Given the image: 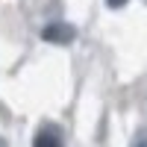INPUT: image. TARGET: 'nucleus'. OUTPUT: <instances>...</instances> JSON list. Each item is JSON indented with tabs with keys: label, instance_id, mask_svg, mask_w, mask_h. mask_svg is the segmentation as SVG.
I'll return each mask as SVG.
<instances>
[{
	"label": "nucleus",
	"instance_id": "nucleus-1",
	"mask_svg": "<svg viewBox=\"0 0 147 147\" xmlns=\"http://www.w3.org/2000/svg\"><path fill=\"white\" fill-rule=\"evenodd\" d=\"M41 35H44V41H50V44H71L77 38V30H74L71 24L59 21V24H47Z\"/></svg>",
	"mask_w": 147,
	"mask_h": 147
},
{
	"label": "nucleus",
	"instance_id": "nucleus-5",
	"mask_svg": "<svg viewBox=\"0 0 147 147\" xmlns=\"http://www.w3.org/2000/svg\"><path fill=\"white\" fill-rule=\"evenodd\" d=\"M0 147H6V141H3V138H0Z\"/></svg>",
	"mask_w": 147,
	"mask_h": 147
},
{
	"label": "nucleus",
	"instance_id": "nucleus-2",
	"mask_svg": "<svg viewBox=\"0 0 147 147\" xmlns=\"http://www.w3.org/2000/svg\"><path fill=\"white\" fill-rule=\"evenodd\" d=\"M32 147H65V141H62V129L53 127V124H44L38 132H35Z\"/></svg>",
	"mask_w": 147,
	"mask_h": 147
},
{
	"label": "nucleus",
	"instance_id": "nucleus-4",
	"mask_svg": "<svg viewBox=\"0 0 147 147\" xmlns=\"http://www.w3.org/2000/svg\"><path fill=\"white\" fill-rule=\"evenodd\" d=\"M136 147H147V141H144V136H141V141H138V144H136Z\"/></svg>",
	"mask_w": 147,
	"mask_h": 147
},
{
	"label": "nucleus",
	"instance_id": "nucleus-3",
	"mask_svg": "<svg viewBox=\"0 0 147 147\" xmlns=\"http://www.w3.org/2000/svg\"><path fill=\"white\" fill-rule=\"evenodd\" d=\"M106 3H109V6H112V9H121V6H124V3H127V0H106Z\"/></svg>",
	"mask_w": 147,
	"mask_h": 147
}]
</instances>
